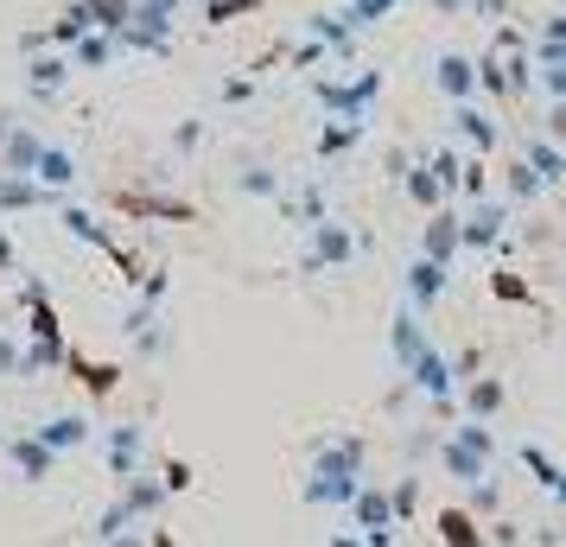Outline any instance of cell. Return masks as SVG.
<instances>
[{
	"instance_id": "cell-42",
	"label": "cell",
	"mask_w": 566,
	"mask_h": 547,
	"mask_svg": "<svg viewBox=\"0 0 566 547\" xmlns=\"http://www.w3.org/2000/svg\"><path fill=\"white\" fill-rule=\"evenodd\" d=\"M268 0H205V27H230L242 13H261Z\"/></svg>"
},
{
	"instance_id": "cell-4",
	"label": "cell",
	"mask_w": 566,
	"mask_h": 547,
	"mask_svg": "<svg viewBox=\"0 0 566 547\" xmlns=\"http://www.w3.org/2000/svg\"><path fill=\"white\" fill-rule=\"evenodd\" d=\"M401 376H408L413 395H427V401H433L439 414H452V401H459V376H452V357H446L439 344H427V350H420Z\"/></svg>"
},
{
	"instance_id": "cell-20",
	"label": "cell",
	"mask_w": 566,
	"mask_h": 547,
	"mask_svg": "<svg viewBox=\"0 0 566 547\" xmlns=\"http://www.w3.org/2000/svg\"><path fill=\"white\" fill-rule=\"evenodd\" d=\"M57 223H64V230L77 235V242H90V249H103V255H115L122 261V249H115V235L103 230V223H96V217H90V210H77V204H64V198H57Z\"/></svg>"
},
{
	"instance_id": "cell-7",
	"label": "cell",
	"mask_w": 566,
	"mask_h": 547,
	"mask_svg": "<svg viewBox=\"0 0 566 547\" xmlns=\"http://www.w3.org/2000/svg\"><path fill=\"white\" fill-rule=\"evenodd\" d=\"M0 459L13 465V477H20V484H45V477L57 471V452L45 440H32V433H7Z\"/></svg>"
},
{
	"instance_id": "cell-40",
	"label": "cell",
	"mask_w": 566,
	"mask_h": 547,
	"mask_svg": "<svg viewBox=\"0 0 566 547\" xmlns=\"http://www.w3.org/2000/svg\"><path fill=\"white\" fill-rule=\"evenodd\" d=\"M459 198H490V159H478V154H464V172H459Z\"/></svg>"
},
{
	"instance_id": "cell-37",
	"label": "cell",
	"mask_w": 566,
	"mask_h": 547,
	"mask_svg": "<svg viewBox=\"0 0 566 547\" xmlns=\"http://www.w3.org/2000/svg\"><path fill=\"white\" fill-rule=\"evenodd\" d=\"M337 13L350 20V32H369V27H382L388 13H395V0H344Z\"/></svg>"
},
{
	"instance_id": "cell-24",
	"label": "cell",
	"mask_w": 566,
	"mask_h": 547,
	"mask_svg": "<svg viewBox=\"0 0 566 547\" xmlns=\"http://www.w3.org/2000/svg\"><path fill=\"white\" fill-rule=\"evenodd\" d=\"M122 503L134 509V522H154L159 503H166V484H159V477H147V471H134L128 484H122Z\"/></svg>"
},
{
	"instance_id": "cell-1",
	"label": "cell",
	"mask_w": 566,
	"mask_h": 547,
	"mask_svg": "<svg viewBox=\"0 0 566 547\" xmlns=\"http://www.w3.org/2000/svg\"><path fill=\"white\" fill-rule=\"evenodd\" d=\"M363 465H369V445L363 433H325L312 445V465H306V496L312 509H350V496L363 491Z\"/></svg>"
},
{
	"instance_id": "cell-18",
	"label": "cell",
	"mask_w": 566,
	"mask_h": 547,
	"mask_svg": "<svg viewBox=\"0 0 566 547\" xmlns=\"http://www.w3.org/2000/svg\"><path fill=\"white\" fill-rule=\"evenodd\" d=\"M459 389H464V420H496L503 408H510L503 376H471V382H459Z\"/></svg>"
},
{
	"instance_id": "cell-48",
	"label": "cell",
	"mask_w": 566,
	"mask_h": 547,
	"mask_svg": "<svg viewBox=\"0 0 566 547\" xmlns=\"http://www.w3.org/2000/svg\"><path fill=\"white\" fill-rule=\"evenodd\" d=\"M198 140H205V122H179L172 128V154H198Z\"/></svg>"
},
{
	"instance_id": "cell-44",
	"label": "cell",
	"mask_w": 566,
	"mask_h": 547,
	"mask_svg": "<svg viewBox=\"0 0 566 547\" xmlns=\"http://www.w3.org/2000/svg\"><path fill=\"white\" fill-rule=\"evenodd\" d=\"M122 528H134V509L122 503V496H115V503H108L103 516H96V541H115Z\"/></svg>"
},
{
	"instance_id": "cell-30",
	"label": "cell",
	"mask_w": 566,
	"mask_h": 547,
	"mask_svg": "<svg viewBox=\"0 0 566 547\" xmlns=\"http://www.w3.org/2000/svg\"><path fill=\"white\" fill-rule=\"evenodd\" d=\"M64 364L83 376V389H90V395H115V382H122V369H115V364H90L83 350H64Z\"/></svg>"
},
{
	"instance_id": "cell-51",
	"label": "cell",
	"mask_w": 566,
	"mask_h": 547,
	"mask_svg": "<svg viewBox=\"0 0 566 547\" xmlns=\"http://www.w3.org/2000/svg\"><path fill=\"white\" fill-rule=\"evenodd\" d=\"M13 267H20V249H13V235L0 230V274H13Z\"/></svg>"
},
{
	"instance_id": "cell-11",
	"label": "cell",
	"mask_w": 566,
	"mask_h": 547,
	"mask_svg": "<svg viewBox=\"0 0 566 547\" xmlns=\"http://www.w3.org/2000/svg\"><path fill=\"white\" fill-rule=\"evenodd\" d=\"M515 159H522V166H528V172L547 185V191H554V185H566V147H560V140H547V134H528V140L515 147Z\"/></svg>"
},
{
	"instance_id": "cell-32",
	"label": "cell",
	"mask_w": 566,
	"mask_h": 547,
	"mask_svg": "<svg viewBox=\"0 0 566 547\" xmlns=\"http://www.w3.org/2000/svg\"><path fill=\"white\" fill-rule=\"evenodd\" d=\"M478 90L490 103H510V71H503V52H478Z\"/></svg>"
},
{
	"instance_id": "cell-9",
	"label": "cell",
	"mask_w": 566,
	"mask_h": 547,
	"mask_svg": "<svg viewBox=\"0 0 566 547\" xmlns=\"http://www.w3.org/2000/svg\"><path fill=\"white\" fill-rule=\"evenodd\" d=\"M420 255L439 261V267H452V261L464 255V249H459V210H452V204L427 210V230H420Z\"/></svg>"
},
{
	"instance_id": "cell-15",
	"label": "cell",
	"mask_w": 566,
	"mask_h": 547,
	"mask_svg": "<svg viewBox=\"0 0 566 547\" xmlns=\"http://www.w3.org/2000/svg\"><path fill=\"white\" fill-rule=\"evenodd\" d=\"M64 83H71V57H57V52H32L27 57V96L32 103H52Z\"/></svg>"
},
{
	"instance_id": "cell-56",
	"label": "cell",
	"mask_w": 566,
	"mask_h": 547,
	"mask_svg": "<svg viewBox=\"0 0 566 547\" xmlns=\"http://www.w3.org/2000/svg\"><path fill=\"white\" fill-rule=\"evenodd\" d=\"M0 445H7V420H0Z\"/></svg>"
},
{
	"instance_id": "cell-53",
	"label": "cell",
	"mask_w": 566,
	"mask_h": 547,
	"mask_svg": "<svg viewBox=\"0 0 566 547\" xmlns=\"http://www.w3.org/2000/svg\"><path fill=\"white\" fill-rule=\"evenodd\" d=\"M147 547H179V541H172L166 528H147Z\"/></svg>"
},
{
	"instance_id": "cell-10",
	"label": "cell",
	"mask_w": 566,
	"mask_h": 547,
	"mask_svg": "<svg viewBox=\"0 0 566 547\" xmlns=\"http://www.w3.org/2000/svg\"><path fill=\"white\" fill-rule=\"evenodd\" d=\"M433 90L446 96V103H471V96H478V57H464V52H439V64H433Z\"/></svg>"
},
{
	"instance_id": "cell-16",
	"label": "cell",
	"mask_w": 566,
	"mask_h": 547,
	"mask_svg": "<svg viewBox=\"0 0 566 547\" xmlns=\"http://www.w3.org/2000/svg\"><path fill=\"white\" fill-rule=\"evenodd\" d=\"M446 274H452V267H439V261H427V255L408 261V306H413V313H433V306H439Z\"/></svg>"
},
{
	"instance_id": "cell-35",
	"label": "cell",
	"mask_w": 566,
	"mask_h": 547,
	"mask_svg": "<svg viewBox=\"0 0 566 547\" xmlns=\"http://www.w3.org/2000/svg\"><path fill=\"white\" fill-rule=\"evenodd\" d=\"M503 71H510V103H528V90H535V57H528V45L522 52H503Z\"/></svg>"
},
{
	"instance_id": "cell-5",
	"label": "cell",
	"mask_w": 566,
	"mask_h": 547,
	"mask_svg": "<svg viewBox=\"0 0 566 547\" xmlns=\"http://www.w3.org/2000/svg\"><path fill=\"white\" fill-rule=\"evenodd\" d=\"M140 459H147V427L140 420H115V427H103V465L115 484H128L134 471H140Z\"/></svg>"
},
{
	"instance_id": "cell-25",
	"label": "cell",
	"mask_w": 566,
	"mask_h": 547,
	"mask_svg": "<svg viewBox=\"0 0 566 547\" xmlns=\"http://www.w3.org/2000/svg\"><path fill=\"white\" fill-rule=\"evenodd\" d=\"M281 210L300 223V230H312V223H325L332 210H325V185H300V191H281Z\"/></svg>"
},
{
	"instance_id": "cell-23",
	"label": "cell",
	"mask_w": 566,
	"mask_h": 547,
	"mask_svg": "<svg viewBox=\"0 0 566 547\" xmlns=\"http://www.w3.org/2000/svg\"><path fill=\"white\" fill-rule=\"evenodd\" d=\"M306 39H318L332 57H350V52H357V32H350V20H344V13H312V20H306Z\"/></svg>"
},
{
	"instance_id": "cell-49",
	"label": "cell",
	"mask_w": 566,
	"mask_h": 547,
	"mask_svg": "<svg viewBox=\"0 0 566 547\" xmlns=\"http://www.w3.org/2000/svg\"><path fill=\"white\" fill-rule=\"evenodd\" d=\"M7 376H20V344L13 338H0V382H7Z\"/></svg>"
},
{
	"instance_id": "cell-34",
	"label": "cell",
	"mask_w": 566,
	"mask_h": 547,
	"mask_svg": "<svg viewBox=\"0 0 566 547\" xmlns=\"http://www.w3.org/2000/svg\"><path fill=\"white\" fill-rule=\"evenodd\" d=\"M235 191H242V198H281L286 185H281L274 166H242V172H235Z\"/></svg>"
},
{
	"instance_id": "cell-52",
	"label": "cell",
	"mask_w": 566,
	"mask_h": 547,
	"mask_svg": "<svg viewBox=\"0 0 566 547\" xmlns=\"http://www.w3.org/2000/svg\"><path fill=\"white\" fill-rule=\"evenodd\" d=\"M103 547H147V528H122L115 541H103Z\"/></svg>"
},
{
	"instance_id": "cell-50",
	"label": "cell",
	"mask_w": 566,
	"mask_h": 547,
	"mask_svg": "<svg viewBox=\"0 0 566 547\" xmlns=\"http://www.w3.org/2000/svg\"><path fill=\"white\" fill-rule=\"evenodd\" d=\"M255 96V77H230L223 83V103H249Z\"/></svg>"
},
{
	"instance_id": "cell-39",
	"label": "cell",
	"mask_w": 566,
	"mask_h": 547,
	"mask_svg": "<svg viewBox=\"0 0 566 547\" xmlns=\"http://www.w3.org/2000/svg\"><path fill=\"white\" fill-rule=\"evenodd\" d=\"M471 516L478 522L503 516V484H496V477H478V484H471Z\"/></svg>"
},
{
	"instance_id": "cell-47",
	"label": "cell",
	"mask_w": 566,
	"mask_h": 547,
	"mask_svg": "<svg viewBox=\"0 0 566 547\" xmlns=\"http://www.w3.org/2000/svg\"><path fill=\"white\" fill-rule=\"evenodd\" d=\"M528 39H547V45H566V13H541Z\"/></svg>"
},
{
	"instance_id": "cell-33",
	"label": "cell",
	"mask_w": 566,
	"mask_h": 547,
	"mask_svg": "<svg viewBox=\"0 0 566 547\" xmlns=\"http://www.w3.org/2000/svg\"><path fill=\"white\" fill-rule=\"evenodd\" d=\"M427 172H433V179H439V191H446V198H459V172H464V154H459V147H433V154H427Z\"/></svg>"
},
{
	"instance_id": "cell-13",
	"label": "cell",
	"mask_w": 566,
	"mask_h": 547,
	"mask_svg": "<svg viewBox=\"0 0 566 547\" xmlns=\"http://www.w3.org/2000/svg\"><path fill=\"white\" fill-rule=\"evenodd\" d=\"M39 147H45V134L20 128V122H0V172H27V179H32Z\"/></svg>"
},
{
	"instance_id": "cell-41",
	"label": "cell",
	"mask_w": 566,
	"mask_h": 547,
	"mask_svg": "<svg viewBox=\"0 0 566 547\" xmlns=\"http://www.w3.org/2000/svg\"><path fill=\"white\" fill-rule=\"evenodd\" d=\"M490 293H496V299H503V306H535V287H528V281H522V274H503V267H496V274H490Z\"/></svg>"
},
{
	"instance_id": "cell-3",
	"label": "cell",
	"mask_w": 566,
	"mask_h": 547,
	"mask_svg": "<svg viewBox=\"0 0 566 547\" xmlns=\"http://www.w3.org/2000/svg\"><path fill=\"white\" fill-rule=\"evenodd\" d=\"M357 230L350 223H337V217H325V223H312L306 230V274H337V267H350L357 261Z\"/></svg>"
},
{
	"instance_id": "cell-2",
	"label": "cell",
	"mask_w": 566,
	"mask_h": 547,
	"mask_svg": "<svg viewBox=\"0 0 566 547\" xmlns=\"http://www.w3.org/2000/svg\"><path fill=\"white\" fill-rule=\"evenodd\" d=\"M312 96H318V108H332L337 122H369V108H376V96H382V71H363V77H350V83L318 77Z\"/></svg>"
},
{
	"instance_id": "cell-22",
	"label": "cell",
	"mask_w": 566,
	"mask_h": 547,
	"mask_svg": "<svg viewBox=\"0 0 566 547\" xmlns=\"http://www.w3.org/2000/svg\"><path fill=\"white\" fill-rule=\"evenodd\" d=\"M32 179L45 185V191H57V198H64V191L77 185V159L64 154V147H52V140H45V147H39V166H32Z\"/></svg>"
},
{
	"instance_id": "cell-29",
	"label": "cell",
	"mask_w": 566,
	"mask_h": 547,
	"mask_svg": "<svg viewBox=\"0 0 566 547\" xmlns=\"http://www.w3.org/2000/svg\"><path fill=\"white\" fill-rule=\"evenodd\" d=\"M401 185H408V198L420 210H439V204H452L446 191H439V179L427 172V159H408V172H401Z\"/></svg>"
},
{
	"instance_id": "cell-27",
	"label": "cell",
	"mask_w": 566,
	"mask_h": 547,
	"mask_svg": "<svg viewBox=\"0 0 566 547\" xmlns=\"http://www.w3.org/2000/svg\"><path fill=\"white\" fill-rule=\"evenodd\" d=\"M363 134H369V122H325V128H318V159H344L350 154V147H363Z\"/></svg>"
},
{
	"instance_id": "cell-8",
	"label": "cell",
	"mask_w": 566,
	"mask_h": 547,
	"mask_svg": "<svg viewBox=\"0 0 566 547\" xmlns=\"http://www.w3.org/2000/svg\"><path fill=\"white\" fill-rule=\"evenodd\" d=\"M452 134H459L478 159H490L496 147H503V128H496L490 108H478V96H471V103H452Z\"/></svg>"
},
{
	"instance_id": "cell-55",
	"label": "cell",
	"mask_w": 566,
	"mask_h": 547,
	"mask_svg": "<svg viewBox=\"0 0 566 547\" xmlns=\"http://www.w3.org/2000/svg\"><path fill=\"white\" fill-rule=\"evenodd\" d=\"M154 7H166V13H179V0H154Z\"/></svg>"
},
{
	"instance_id": "cell-36",
	"label": "cell",
	"mask_w": 566,
	"mask_h": 547,
	"mask_svg": "<svg viewBox=\"0 0 566 547\" xmlns=\"http://www.w3.org/2000/svg\"><path fill=\"white\" fill-rule=\"evenodd\" d=\"M503 185H510V204H535V198H547V185H541L522 159H510V166H503Z\"/></svg>"
},
{
	"instance_id": "cell-28",
	"label": "cell",
	"mask_w": 566,
	"mask_h": 547,
	"mask_svg": "<svg viewBox=\"0 0 566 547\" xmlns=\"http://www.w3.org/2000/svg\"><path fill=\"white\" fill-rule=\"evenodd\" d=\"M439 465L452 471V477H459V484H478V477H490V459H478V452H464V445L452 440V433H446V440H439Z\"/></svg>"
},
{
	"instance_id": "cell-17",
	"label": "cell",
	"mask_w": 566,
	"mask_h": 547,
	"mask_svg": "<svg viewBox=\"0 0 566 547\" xmlns=\"http://www.w3.org/2000/svg\"><path fill=\"white\" fill-rule=\"evenodd\" d=\"M90 433H96L90 414H52V420H39V427H32V440H45L57 459H64V452H77V445H90Z\"/></svg>"
},
{
	"instance_id": "cell-6",
	"label": "cell",
	"mask_w": 566,
	"mask_h": 547,
	"mask_svg": "<svg viewBox=\"0 0 566 547\" xmlns=\"http://www.w3.org/2000/svg\"><path fill=\"white\" fill-rule=\"evenodd\" d=\"M503 223H510V204L478 198V204L459 217V249H471V255H490V249L503 242Z\"/></svg>"
},
{
	"instance_id": "cell-12",
	"label": "cell",
	"mask_w": 566,
	"mask_h": 547,
	"mask_svg": "<svg viewBox=\"0 0 566 547\" xmlns=\"http://www.w3.org/2000/svg\"><path fill=\"white\" fill-rule=\"evenodd\" d=\"M515 459H522V471L535 477V491H547L566 509V465H560V459H554L541 440H522V452H515Z\"/></svg>"
},
{
	"instance_id": "cell-14",
	"label": "cell",
	"mask_w": 566,
	"mask_h": 547,
	"mask_svg": "<svg viewBox=\"0 0 566 547\" xmlns=\"http://www.w3.org/2000/svg\"><path fill=\"white\" fill-rule=\"evenodd\" d=\"M427 344H433V338H427V325H420V313H413V306H401V313L388 318V357H395V369H408Z\"/></svg>"
},
{
	"instance_id": "cell-26",
	"label": "cell",
	"mask_w": 566,
	"mask_h": 547,
	"mask_svg": "<svg viewBox=\"0 0 566 547\" xmlns=\"http://www.w3.org/2000/svg\"><path fill=\"white\" fill-rule=\"evenodd\" d=\"M115 32H83L77 45H71V71H108L115 64Z\"/></svg>"
},
{
	"instance_id": "cell-54",
	"label": "cell",
	"mask_w": 566,
	"mask_h": 547,
	"mask_svg": "<svg viewBox=\"0 0 566 547\" xmlns=\"http://www.w3.org/2000/svg\"><path fill=\"white\" fill-rule=\"evenodd\" d=\"M332 547H363V535H332Z\"/></svg>"
},
{
	"instance_id": "cell-31",
	"label": "cell",
	"mask_w": 566,
	"mask_h": 547,
	"mask_svg": "<svg viewBox=\"0 0 566 547\" xmlns=\"http://www.w3.org/2000/svg\"><path fill=\"white\" fill-rule=\"evenodd\" d=\"M83 32H96V27H90V7L77 0V7H64L52 27H45V45H77Z\"/></svg>"
},
{
	"instance_id": "cell-21",
	"label": "cell",
	"mask_w": 566,
	"mask_h": 547,
	"mask_svg": "<svg viewBox=\"0 0 566 547\" xmlns=\"http://www.w3.org/2000/svg\"><path fill=\"white\" fill-rule=\"evenodd\" d=\"M433 528H439V541H446V547H490L484 541V522L471 516V509H459V503H452V509H439Z\"/></svg>"
},
{
	"instance_id": "cell-19",
	"label": "cell",
	"mask_w": 566,
	"mask_h": 547,
	"mask_svg": "<svg viewBox=\"0 0 566 547\" xmlns=\"http://www.w3.org/2000/svg\"><path fill=\"white\" fill-rule=\"evenodd\" d=\"M57 191H45L39 179L27 172H0V210H52Z\"/></svg>"
},
{
	"instance_id": "cell-46",
	"label": "cell",
	"mask_w": 566,
	"mask_h": 547,
	"mask_svg": "<svg viewBox=\"0 0 566 547\" xmlns=\"http://www.w3.org/2000/svg\"><path fill=\"white\" fill-rule=\"evenodd\" d=\"M325 45H318V39H306V45H293V52H286V64H293V71H312V64H325Z\"/></svg>"
},
{
	"instance_id": "cell-45",
	"label": "cell",
	"mask_w": 566,
	"mask_h": 547,
	"mask_svg": "<svg viewBox=\"0 0 566 547\" xmlns=\"http://www.w3.org/2000/svg\"><path fill=\"white\" fill-rule=\"evenodd\" d=\"M159 484H166V496L191 491V465H185V459H166V465H159Z\"/></svg>"
},
{
	"instance_id": "cell-38",
	"label": "cell",
	"mask_w": 566,
	"mask_h": 547,
	"mask_svg": "<svg viewBox=\"0 0 566 547\" xmlns=\"http://www.w3.org/2000/svg\"><path fill=\"white\" fill-rule=\"evenodd\" d=\"M452 440H459L464 452H478V459H496V433H490V420H459Z\"/></svg>"
},
{
	"instance_id": "cell-43",
	"label": "cell",
	"mask_w": 566,
	"mask_h": 547,
	"mask_svg": "<svg viewBox=\"0 0 566 547\" xmlns=\"http://www.w3.org/2000/svg\"><path fill=\"white\" fill-rule=\"evenodd\" d=\"M388 509H395V528L413 522V509H420V477H401V484L388 491Z\"/></svg>"
}]
</instances>
